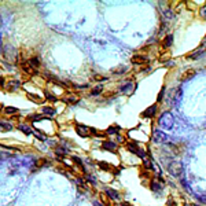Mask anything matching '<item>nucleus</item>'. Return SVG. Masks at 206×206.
<instances>
[{
	"label": "nucleus",
	"mask_w": 206,
	"mask_h": 206,
	"mask_svg": "<svg viewBox=\"0 0 206 206\" xmlns=\"http://www.w3.org/2000/svg\"><path fill=\"white\" fill-rule=\"evenodd\" d=\"M173 124H174V118L172 116V113H169V111L162 113L159 116V118H158V125L164 129H171L173 126Z\"/></svg>",
	"instance_id": "f257e3e1"
},
{
	"label": "nucleus",
	"mask_w": 206,
	"mask_h": 206,
	"mask_svg": "<svg viewBox=\"0 0 206 206\" xmlns=\"http://www.w3.org/2000/svg\"><path fill=\"white\" fill-rule=\"evenodd\" d=\"M166 168H168V172H169L173 177H180L184 172L183 165H181V162H179V161H171L168 164Z\"/></svg>",
	"instance_id": "f03ea898"
},
{
	"label": "nucleus",
	"mask_w": 206,
	"mask_h": 206,
	"mask_svg": "<svg viewBox=\"0 0 206 206\" xmlns=\"http://www.w3.org/2000/svg\"><path fill=\"white\" fill-rule=\"evenodd\" d=\"M105 194L109 196V199L114 201V202H120V201H121V194H120L117 190H114V188L107 187L106 190H105Z\"/></svg>",
	"instance_id": "7ed1b4c3"
},
{
	"label": "nucleus",
	"mask_w": 206,
	"mask_h": 206,
	"mask_svg": "<svg viewBox=\"0 0 206 206\" xmlns=\"http://www.w3.org/2000/svg\"><path fill=\"white\" fill-rule=\"evenodd\" d=\"M153 140H154L155 143H165L168 140V136L166 133H164L162 131H159V129H155L154 132H153Z\"/></svg>",
	"instance_id": "20e7f679"
},
{
	"label": "nucleus",
	"mask_w": 206,
	"mask_h": 206,
	"mask_svg": "<svg viewBox=\"0 0 206 206\" xmlns=\"http://www.w3.org/2000/svg\"><path fill=\"white\" fill-rule=\"evenodd\" d=\"M21 85H22L21 80H18V78H13V80H8V81H7L6 88H7V91H10V92H14V91L20 89Z\"/></svg>",
	"instance_id": "39448f33"
},
{
	"label": "nucleus",
	"mask_w": 206,
	"mask_h": 206,
	"mask_svg": "<svg viewBox=\"0 0 206 206\" xmlns=\"http://www.w3.org/2000/svg\"><path fill=\"white\" fill-rule=\"evenodd\" d=\"M76 132L81 138H88V136H91V128L81 125V124H76Z\"/></svg>",
	"instance_id": "423d86ee"
},
{
	"label": "nucleus",
	"mask_w": 206,
	"mask_h": 206,
	"mask_svg": "<svg viewBox=\"0 0 206 206\" xmlns=\"http://www.w3.org/2000/svg\"><path fill=\"white\" fill-rule=\"evenodd\" d=\"M131 61H132L133 65H147L148 63V58H147V56H144V55H139V54L133 55Z\"/></svg>",
	"instance_id": "0eeeda50"
},
{
	"label": "nucleus",
	"mask_w": 206,
	"mask_h": 206,
	"mask_svg": "<svg viewBox=\"0 0 206 206\" xmlns=\"http://www.w3.org/2000/svg\"><path fill=\"white\" fill-rule=\"evenodd\" d=\"M150 190L153 191V192H159V191H162V183L161 181H158L157 179H151V180H150Z\"/></svg>",
	"instance_id": "6e6552de"
},
{
	"label": "nucleus",
	"mask_w": 206,
	"mask_h": 206,
	"mask_svg": "<svg viewBox=\"0 0 206 206\" xmlns=\"http://www.w3.org/2000/svg\"><path fill=\"white\" fill-rule=\"evenodd\" d=\"M157 105H153V106H150V107H147V109L143 111V114L142 116L143 117H146V118H153V117L157 114Z\"/></svg>",
	"instance_id": "1a4fd4ad"
},
{
	"label": "nucleus",
	"mask_w": 206,
	"mask_h": 206,
	"mask_svg": "<svg viewBox=\"0 0 206 206\" xmlns=\"http://www.w3.org/2000/svg\"><path fill=\"white\" fill-rule=\"evenodd\" d=\"M196 74V70L195 69H187L186 71H183L180 76V80L181 81H187V80H191V78L194 77Z\"/></svg>",
	"instance_id": "9d476101"
},
{
	"label": "nucleus",
	"mask_w": 206,
	"mask_h": 206,
	"mask_svg": "<svg viewBox=\"0 0 206 206\" xmlns=\"http://www.w3.org/2000/svg\"><path fill=\"white\" fill-rule=\"evenodd\" d=\"M102 147L105 148V150H107V151H117V148H118V144L114 142H111V140H106V142H103Z\"/></svg>",
	"instance_id": "9b49d317"
},
{
	"label": "nucleus",
	"mask_w": 206,
	"mask_h": 206,
	"mask_svg": "<svg viewBox=\"0 0 206 206\" xmlns=\"http://www.w3.org/2000/svg\"><path fill=\"white\" fill-rule=\"evenodd\" d=\"M133 89H135V85L132 83H126L125 85H123V87L120 88V92L125 93V95H131L133 92Z\"/></svg>",
	"instance_id": "f8f14e48"
},
{
	"label": "nucleus",
	"mask_w": 206,
	"mask_h": 206,
	"mask_svg": "<svg viewBox=\"0 0 206 206\" xmlns=\"http://www.w3.org/2000/svg\"><path fill=\"white\" fill-rule=\"evenodd\" d=\"M173 35H166L164 40H162V47L164 48H169L171 45H173Z\"/></svg>",
	"instance_id": "ddd939ff"
},
{
	"label": "nucleus",
	"mask_w": 206,
	"mask_h": 206,
	"mask_svg": "<svg viewBox=\"0 0 206 206\" xmlns=\"http://www.w3.org/2000/svg\"><path fill=\"white\" fill-rule=\"evenodd\" d=\"M21 66H22V70L25 71V73H28V74H33V73H35V70H36V69L32 68V65H30L29 61L22 62V65H21Z\"/></svg>",
	"instance_id": "4468645a"
},
{
	"label": "nucleus",
	"mask_w": 206,
	"mask_h": 206,
	"mask_svg": "<svg viewBox=\"0 0 206 206\" xmlns=\"http://www.w3.org/2000/svg\"><path fill=\"white\" fill-rule=\"evenodd\" d=\"M41 114H44V116H48V117H54L55 114H56V110H55L54 107H51V106H45V107H43Z\"/></svg>",
	"instance_id": "2eb2a0df"
},
{
	"label": "nucleus",
	"mask_w": 206,
	"mask_h": 206,
	"mask_svg": "<svg viewBox=\"0 0 206 206\" xmlns=\"http://www.w3.org/2000/svg\"><path fill=\"white\" fill-rule=\"evenodd\" d=\"M17 128L20 129L21 132H23L25 135H33L35 133V131H33L30 126H28V125H25V124H20V125L17 126Z\"/></svg>",
	"instance_id": "dca6fc26"
},
{
	"label": "nucleus",
	"mask_w": 206,
	"mask_h": 206,
	"mask_svg": "<svg viewBox=\"0 0 206 206\" xmlns=\"http://www.w3.org/2000/svg\"><path fill=\"white\" fill-rule=\"evenodd\" d=\"M205 50H198V51H194L188 55V59H199L202 55H205Z\"/></svg>",
	"instance_id": "f3484780"
},
{
	"label": "nucleus",
	"mask_w": 206,
	"mask_h": 206,
	"mask_svg": "<svg viewBox=\"0 0 206 206\" xmlns=\"http://www.w3.org/2000/svg\"><path fill=\"white\" fill-rule=\"evenodd\" d=\"M98 166H99L102 171H106V172H111V171H113V166H111L110 164H107V162H105V161L98 162Z\"/></svg>",
	"instance_id": "a211bd4d"
},
{
	"label": "nucleus",
	"mask_w": 206,
	"mask_h": 206,
	"mask_svg": "<svg viewBox=\"0 0 206 206\" xmlns=\"http://www.w3.org/2000/svg\"><path fill=\"white\" fill-rule=\"evenodd\" d=\"M118 132H120V126H117V125L109 126V128H107V131H106L107 135H118Z\"/></svg>",
	"instance_id": "6ab92c4d"
},
{
	"label": "nucleus",
	"mask_w": 206,
	"mask_h": 206,
	"mask_svg": "<svg viewBox=\"0 0 206 206\" xmlns=\"http://www.w3.org/2000/svg\"><path fill=\"white\" fill-rule=\"evenodd\" d=\"M3 113L4 114H8V116H13V114L18 113V109H15V107H11V106L3 107Z\"/></svg>",
	"instance_id": "aec40b11"
},
{
	"label": "nucleus",
	"mask_w": 206,
	"mask_h": 206,
	"mask_svg": "<svg viewBox=\"0 0 206 206\" xmlns=\"http://www.w3.org/2000/svg\"><path fill=\"white\" fill-rule=\"evenodd\" d=\"M29 62H30V65H32L33 69H39L40 68V61H39V58H37V56H33V58H30Z\"/></svg>",
	"instance_id": "412c9836"
},
{
	"label": "nucleus",
	"mask_w": 206,
	"mask_h": 206,
	"mask_svg": "<svg viewBox=\"0 0 206 206\" xmlns=\"http://www.w3.org/2000/svg\"><path fill=\"white\" fill-rule=\"evenodd\" d=\"M55 153L58 155H66L69 153V150L66 147H63V144H61V147H58L56 150H55Z\"/></svg>",
	"instance_id": "4be33fe9"
},
{
	"label": "nucleus",
	"mask_w": 206,
	"mask_h": 206,
	"mask_svg": "<svg viewBox=\"0 0 206 206\" xmlns=\"http://www.w3.org/2000/svg\"><path fill=\"white\" fill-rule=\"evenodd\" d=\"M44 95H45V98H47V100H48V102H56V96H55V95H52V93H50L48 91L45 89L44 91Z\"/></svg>",
	"instance_id": "5701e85b"
},
{
	"label": "nucleus",
	"mask_w": 206,
	"mask_h": 206,
	"mask_svg": "<svg viewBox=\"0 0 206 206\" xmlns=\"http://www.w3.org/2000/svg\"><path fill=\"white\" fill-rule=\"evenodd\" d=\"M62 100H63V102H68V103H77L78 98L74 96V95H70V96H68V98H63Z\"/></svg>",
	"instance_id": "b1692460"
},
{
	"label": "nucleus",
	"mask_w": 206,
	"mask_h": 206,
	"mask_svg": "<svg viewBox=\"0 0 206 206\" xmlns=\"http://www.w3.org/2000/svg\"><path fill=\"white\" fill-rule=\"evenodd\" d=\"M0 128L4 129V131H11L13 129V125L10 123H4V121H0Z\"/></svg>",
	"instance_id": "393cba45"
},
{
	"label": "nucleus",
	"mask_w": 206,
	"mask_h": 206,
	"mask_svg": "<svg viewBox=\"0 0 206 206\" xmlns=\"http://www.w3.org/2000/svg\"><path fill=\"white\" fill-rule=\"evenodd\" d=\"M44 165H47V166H48L50 161L44 159V158H41V159H37V161H36V166H37V168H41V166H44Z\"/></svg>",
	"instance_id": "a878e982"
},
{
	"label": "nucleus",
	"mask_w": 206,
	"mask_h": 206,
	"mask_svg": "<svg viewBox=\"0 0 206 206\" xmlns=\"http://www.w3.org/2000/svg\"><path fill=\"white\" fill-rule=\"evenodd\" d=\"M85 181H89L91 184H96V179L92 176V174H85V179H84Z\"/></svg>",
	"instance_id": "bb28decb"
},
{
	"label": "nucleus",
	"mask_w": 206,
	"mask_h": 206,
	"mask_svg": "<svg viewBox=\"0 0 206 206\" xmlns=\"http://www.w3.org/2000/svg\"><path fill=\"white\" fill-rule=\"evenodd\" d=\"M28 96H29V99H33V100H35L36 103H41V102H43V100H41V98H40V96H37V95H32V93H29Z\"/></svg>",
	"instance_id": "cd10ccee"
},
{
	"label": "nucleus",
	"mask_w": 206,
	"mask_h": 206,
	"mask_svg": "<svg viewBox=\"0 0 206 206\" xmlns=\"http://www.w3.org/2000/svg\"><path fill=\"white\" fill-rule=\"evenodd\" d=\"M102 87H95L92 88V91H91V95H99V93H102Z\"/></svg>",
	"instance_id": "c85d7f7f"
},
{
	"label": "nucleus",
	"mask_w": 206,
	"mask_h": 206,
	"mask_svg": "<svg viewBox=\"0 0 206 206\" xmlns=\"http://www.w3.org/2000/svg\"><path fill=\"white\" fill-rule=\"evenodd\" d=\"M93 80L95 81H106L107 78L105 77V76H100V74H95V76H93Z\"/></svg>",
	"instance_id": "c756f323"
},
{
	"label": "nucleus",
	"mask_w": 206,
	"mask_h": 206,
	"mask_svg": "<svg viewBox=\"0 0 206 206\" xmlns=\"http://www.w3.org/2000/svg\"><path fill=\"white\" fill-rule=\"evenodd\" d=\"M29 120H32V121H37V120H40V118H43V116L41 114H35V116H29L28 117Z\"/></svg>",
	"instance_id": "7c9ffc66"
},
{
	"label": "nucleus",
	"mask_w": 206,
	"mask_h": 206,
	"mask_svg": "<svg viewBox=\"0 0 206 206\" xmlns=\"http://www.w3.org/2000/svg\"><path fill=\"white\" fill-rule=\"evenodd\" d=\"M124 71H126V68H125V66H121V68H120V69H114V70H113V73H124Z\"/></svg>",
	"instance_id": "2f4dec72"
},
{
	"label": "nucleus",
	"mask_w": 206,
	"mask_h": 206,
	"mask_svg": "<svg viewBox=\"0 0 206 206\" xmlns=\"http://www.w3.org/2000/svg\"><path fill=\"white\" fill-rule=\"evenodd\" d=\"M164 93H165V87H162L161 92L158 93V102H159V103L162 102V98H164Z\"/></svg>",
	"instance_id": "473e14b6"
},
{
	"label": "nucleus",
	"mask_w": 206,
	"mask_h": 206,
	"mask_svg": "<svg viewBox=\"0 0 206 206\" xmlns=\"http://www.w3.org/2000/svg\"><path fill=\"white\" fill-rule=\"evenodd\" d=\"M33 135H35L36 138L39 139V140H45V136H44V135H40L39 132H35V133H33Z\"/></svg>",
	"instance_id": "72a5a7b5"
},
{
	"label": "nucleus",
	"mask_w": 206,
	"mask_h": 206,
	"mask_svg": "<svg viewBox=\"0 0 206 206\" xmlns=\"http://www.w3.org/2000/svg\"><path fill=\"white\" fill-rule=\"evenodd\" d=\"M117 142H118V143H124V142H125V138L118 133V135H117Z\"/></svg>",
	"instance_id": "f704fd0d"
},
{
	"label": "nucleus",
	"mask_w": 206,
	"mask_h": 206,
	"mask_svg": "<svg viewBox=\"0 0 206 206\" xmlns=\"http://www.w3.org/2000/svg\"><path fill=\"white\" fill-rule=\"evenodd\" d=\"M166 206H177V205H176V202H174V201L172 199V198H169V199H168Z\"/></svg>",
	"instance_id": "c9c22d12"
},
{
	"label": "nucleus",
	"mask_w": 206,
	"mask_h": 206,
	"mask_svg": "<svg viewBox=\"0 0 206 206\" xmlns=\"http://www.w3.org/2000/svg\"><path fill=\"white\" fill-rule=\"evenodd\" d=\"M93 206H105V205H102V203L98 202V201H93Z\"/></svg>",
	"instance_id": "e433bc0d"
},
{
	"label": "nucleus",
	"mask_w": 206,
	"mask_h": 206,
	"mask_svg": "<svg viewBox=\"0 0 206 206\" xmlns=\"http://www.w3.org/2000/svg\"><path fill=\"white\" fill-rule=\"evenodd\" d=\"M0 87H4V78L0 77Z\"/></svg>",
	"instance_id": "4c0bfd02"
},
{
	"label": "nucleus",
	"mask_w": 206,
	"mask_h": 206,
	"mask_svg": "<svg viewBox=\"0 0 206 206\" xmlns=\"http://www.w3.org/2000/svg\"><path fill=\"white\" fill-rule=\"evenodd\" d=\"M120 206H131V203H128V202H121V205Z\"/></svg>",
	"instance_id": "58836bf2"
}]
</instances>
